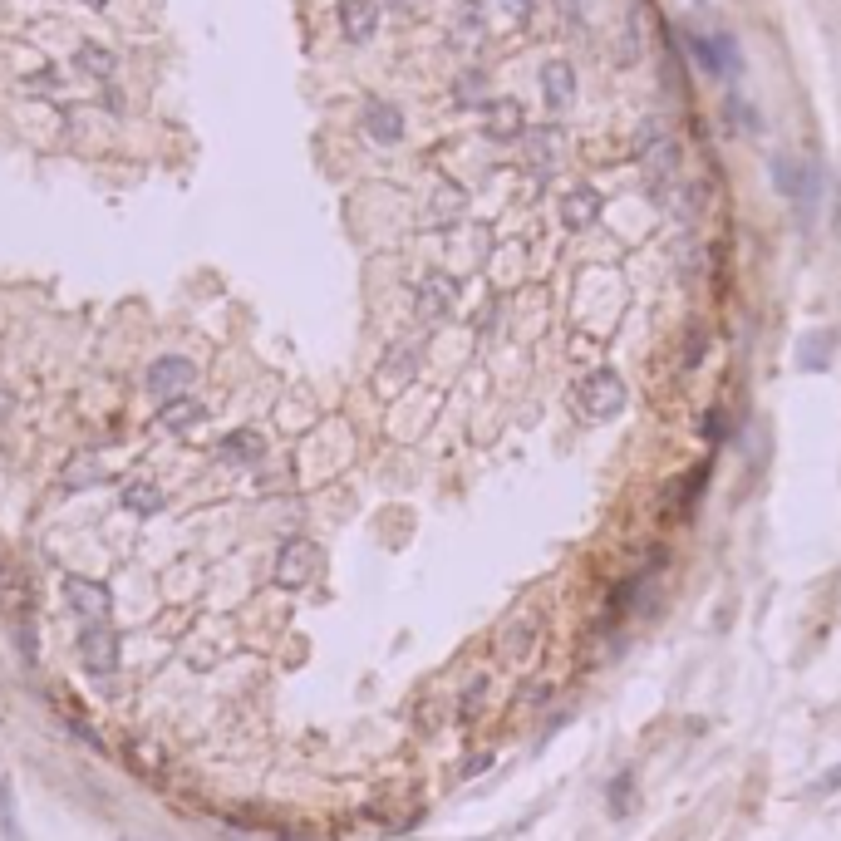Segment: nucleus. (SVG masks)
<instances>
[{"mask_svg": "<svg viewBox=\"0 0 841 841\" xmlns=\"http://www.w3.org/2000/svg\"><path fill=\"white\" fill-rule=\"evenodd\" d=\"M315 571H320V546L310 537H291L281 551H276V566H271V576H276V586H286V591H301L315 581Z\"/></svg>", "mask_w": 841, "mask_h": 841, "instance_id": "1", "label": "nucleus"}, {"mask_svg": "<svg viewBox=\"0 0 841 841\" xmlns=\"http://www.w3.org/2000/svg\"><path fill=\"white\" fill-rule=\"evenodd\" d=\"M541 645V615L537 610H517L507 625H502V635H497V650H502V660L507 664H527L537 655Z\"/></svg>", "mask_w": 841, "mask_h": 841, "instance_id": "2", "label": "nucleus"}, {"mask_svg": "<svg viewBox=\"0 0 841 841\" xmlns=\"http://www.w3.org/2000/svg\"><path fill=\"white\" fill-rule=\"evenodd\" d=\"M453 305H458V281L443 276V271H428L419 281V291H414V315L423 325H438V320L453 315Z\"/></svg>", "mask_w": 841, "mask_h": 841, "instance_id": "3", "label": "nucleus"}, {"mask_svg": "<svg viewBox=\"0 0 841 841\" xmlns=\"http://www.w3.org/2000/svg\"><path fill=\"white\" fill-rule=\"evenodd\" d=\"M581 409L591 419H615L625 409V379L615 369H596L586 384H581Z\"/></svg>", "mask_w": 841, "mask_h": 841, "instance_id": "4", "label": "nucleus"}, {"mask_svg": "<svg viewBox=\"0 0 841 841\" xmlns=\"http://www.w3.org/2000/svg\"><path fill=\"white\" fill-rule=\"evenodd\" d=\"M192 379H197L192 360L163 355V360H153V369H148V394H153L158 404H173V399H182V394L192 389Z\"/></svg>", "mask_w": 841, "mask_h": 841, "instance_id": "5", "label": "nucleus"}, {"mask_svg": "<svg viewBox=\"0 0 841 841\" xmlns=\"http://www.w3.org/2000/svg\"><path fill=\"white\" fill-rule=\"evenodd\" d=\"M79 655H84V669L89 674H114L119 669V630L94 620L84 635H79Z\"/></svg>", "mask_w": 841, "mask_h": 841, "instance_id": "6", "label": "nucleus"}, {"mask_svg": "<svg viewBox=\"0 0 841 841\" xmlns=\"http://www.w3.org/2000/svg\"><path fill=\"white\" fill-rule=\"evenodd\" d=\"M561 158H566V133H561V128H527V133H522V163H527V168L551 173Z\"/></svg>", "mask_w": 841, "mask_h": 841, "instance_id": "7", "label": "nucleus"}, {"mask_svg": "<svg viewBox=\"0 0 841 841\" xmlns=\"http://www.w3.org/2000/svg\"><path fill=\"white\" fill-rule=\"evenodd\" d=\"M64 601H69V610H79L89 620H109L114 591L99 586V581H89V576H64Z\"/></svg>", "mask_w": 841, "mask_h": 841, "instance_id": "8", "label": "nucleus"}, {"mask_svg": "<svg viewBox=\"0 0 841 841\" xmlns=\"http://www.w3.org/2000/svg\"><path fill=\"white\" fill-rule=\"evenodd\" d=\"M482 114H487V119H482L487 138H497V143H512V138L527 133V109H522L517 99H492Z\"/></svg>", "mask_w": 841, "mask_h": 841, "instance_id": "9", "label": "nucleus"}, {"mask_svg": "<svg viewBox=\"0 0 841 841\" xmlns=\"http://www.w3.org/2000/svg\"><path fill=\"white\" fill-rule=\"evenodd\" d=\"M340 30L350 45H369L374 30H379V0H340Z\"/></svg>", "mask_w": 841, "mask_h": 841, "instance_id": "10", "label": "nucleus"}, {"mask_svg": "<svg viewBox=\"0 0 841 841\" xmlns=\"http://www.w3.org/2000/svg\"><path fill=\"white\" fill-rule=\"evenodd\" d=\"M596 217H601V192H596L591 182L566 187V197H561V222H566L571 232H586Z\"/></svg>", "mask_w": 841, "mask_h": 841, "instance_id": "11", "label": "nucleus"}, {"mask_svg": "<svg viewBox=\"0 0 841 841\" xmlns=\"http://www.w3.org/2000/svg\"><path fill=\"white\" fill-rule=\"evenodd\" d=\"M360 123H364V133H369L374 143H399V138H404V114H399L389 99H369V104H364V114H360Z\"/></svg>", "mask_w": 841, "mask_h": 841, "instance_id": "12", "label": "nucleus"}, {"mask_svg": "<svg viewBox=\"0 0 841 841\" xmlns=\"http://www.w3.org/2000/svg\"><path fill=\"white\" fill-rule=\"evenodd\" d=\"M419 364H423V340H399L379 364V384H409L419 374Z\"/></svg>", "mask_w": 841, "mask_h": 841, "instance_id": "13", "label": "nucleus"}, {"mask_svg": "<svg viewBox=\"0 0 841 841\" xmlns=\"http://www.w3.org/2000/svg\"><path fill=\"white\" fill-rule=\"evenodd\" d=\"M463 212H468V192L458 182H438L433 197H428V222L433 227H453V222H463Z\"/></svg>", "mask_w": 841, "mask_h": 841, "instance_id": "14", "label": "nucleus"}, {"mask_svg": "<svg viewBox=\"0 0 841 841\" xmlns=\"http://www.w3.org/2000/svg\"><path fill=\"white\" fill-rule=\"evenodd\" d=\"M541 94H546L551 109H566V104L576 99V69H571L566 60L541 64Z\"/></svg>", "mask_w": 841, "mask_h": 841, "instance_id": "15", "label": "nucleus"}, {"mask_svg": "<svg viewBox=\"0 0 841 841\" xmlns=\"http://www.w3.org/2000/svg\"><path fill=\"white\" fill-rule=\"evenodd\" d=\"M74 69H79V74H89V79H99V84H109V79H114V69H119V55H114V50H104V45H94V40H84V45L74 50Z\"/></svg>", "mask_w": 841, "mask_h": 841, "instance_id": "16", "label": "nucleus"}, {"mask_svg": "<svg viewBox=\"0 0 841 841\" xmlns=\"http://www.w3.org/2000/svg\"><path fill=\"white\" fill-rule=\"evenodd\" d=\"M123 512H133V517H153V512H163V487L148 478L128 482L123 487Z\"/></svg>", "mask_w": 841, "mask_h": 841, "instance_id": "17", "label": "nucleus"}, {"mask_svg": "<svg viewBox=\"0 0 841 841\" xmlns=\"http://www.w3.org/2000/svg\"><path fill=\"white\" fill-rule=\"evenodd\" d=\"M109 478V473H104V463H99V458H94V453H79V458H69V463H64V487H69V492H84V487H99V482Z\"/></svg>", "mask_w": 841, "mask_h": 841, "instance_id": "18", "label": "nucleus"}, {"mask_svg": "<svg viewBox=\"0 0 841 841\" xmlns=\"http://www.w3.org/2000/svg\"><path fill=\"white\" fill-rule=\"evenodd\" d=\"M158 423H163L168 433H182V428L202 423V404H197L192 394H182V399H173V404H158Z\"/></svg>", "mask_w": 841, "mask_h": 841, "instance_id": "19", "label": "nucleus"}, {"mask_svg": "<svg viewBox=\"0 0 841 841\" xmlns=\"http://www.w3.org/2000/svg\"><path fill=\"white\" fill-rule=\"evenodd\" d=\"M222 458H232V463H256L261 453H266V438L261 433H251V428H241L232 438H222V448H217Z\"/></svg>", "mask_w": 841, "mask_h": 841, "instance_id": "20", "label": "nucleus"}, {"mask_svg": "<svg viewBox=\"0 0 841 841\" xmlns=\"http://www.w3.org/2000/svg\"><path fill=\"white\" fill-rule=\"evenodd\" d=\"M453 99H458L463 109H487V104H492V99H487V74H478V69L458 74V84H453Z\"/></svg>", "mask_w": 841, "mask_h": 841, "instance_id": "21", "label": "nucleus"}, {"mask_svg": "<svg viewBox=\"0 0 841 841\" xmlns=\"http://www.w3.org/2000/svg\"><path fill=\"white\" fill-rule=\"evenodd\" d=\"M482 704H487V679H473V684L463 689V699H458V719L473 723L482 714Z\"/></svg>", "mask_w": 841, "mask_h": 841, "instance_id": "22", "label": "nucleus"}, {"mask_svg": "<svg viewBox=\"0 0 841 841\" xmlns=\"http://www.w3.org/2000/svg\"><path fill=\"white\" fill-rule=\"evenodd\" d=\"M30 89H40V94H55V89H60V74H55V69H40V74L30 79Z\"/></svg>", "mask_w": 841, "mask_h": 841, "instance_id": "23", "label": "nucleus"}, {"mask_svg": "<svg viewBox=\"0 0 841 841\" xmlns=\"http://www.w3.org/2000/svg\"><path fill=\"white\" fill-rule=\"evenodd\" d=\"M497 5H502V10H507V15H512V20H527V15H532V5H537V0H497Z\"/></svg>", "mask_w": 841, "mask_h": 841, "instance_id": "24", "label": "nucleus"}, {"mask_svg": "<svg viewBox=\"0 0 841 841\" xmlns=\"http://www.w3.org/2000/svg\"><path fill=\"white\" fill-rule=\"evenodd\" d=\"M389 10H399V15H419L423 0H389Z\"/></svg>", "mask_w": 841, "mask_h": 841, "instance_id": "25", "label": "nucleus"}, {"mask_svg": "<svg viewBox=\"0 0 841 841\" xmlns=\"http://www.w3.org/2000/svg\"><path fill=\"white\" fill-rule=\"evenodd\" d=\"M79 5H89V10H104V5H109V0H79Z\"/></svg>", "mask_w": 841, "mask_h": 841, "instance_id": "26", "label": "nucleus"}]
</instances>
